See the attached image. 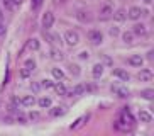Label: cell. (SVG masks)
I'll list each match as a JSON object with an SVG mask.
<instances>
[{
    "mask_svg": "<svg viewBox=\"0 0 154 136\" xmlns=\"http://www.w3.org/2000/svg\"><path fill=\"white\" fill-rule=\"evenodd\" d=\"M139 119H140V122H151L152 121V116H151L149 112H146V111H139Z\"/></svg>",
    "mask_w": 154,
    "mask_h": 136,
    "instance_id": "cell-16",
    "label": "cell"
},
{
    "mask_svg": "<svg viewBox=\"0 0 154 136\" xmlns=\"http://www.w3.org/2000/svg\"><path fill=\"white\" fill-rule=\"evenodd\" d=\"M140 15H142V10H140L139 7H131V10H129V17H131L132 21H137Z\"/></svg>",
    "mask_w": 154,
    "mask_h": 136,
    "instance_id": "cell-9",
    "label": "cell"
},
{
    "mask_svg": "<svg viewBox=\"0 0 154 136\" xmlns=\"http://www.w3.org/2000/svg\"><path fill=\"white\" fill-rule=\"evenodd\" d=\"M51 60H54V61H63V60H64V54L61 53V50H58V48H53V50H51Z\"/></svg>",
    "mask_w": 154,
    "mask_h": 136,
    "instance_id": "cell-7",
    "label": "cell"
},
{
    "mask_svg": "<svg viewBox=\"0 0 154 136\" xmlns=\"http://www.w3.org/2000/svg\"><path fill=\"white\" fill-rule=\"evenodd\" d=\"M22 2H24V0H12V4H14V5H20Z\"/></svg>",
    "mask_w": 154,
    "mask_h": 136,
    "instance_id": "cell-36",
    "label": "cell"
},
{
    "mask_svg": "<svg viewBox=\"0 0 154 136\" xmlns=\"http://www.w3.org/2000/svg\"><path fill=\"white\" fill-rule=\"evenodd\" d=\"M88 39H90L93 44H100V43L103 41V34L100 31H97V29H91V31L88 32Z\"/></svg>",
    "mask_w": 154,
    "mask_h": 136,
    "instance_id": "cell-2",
    "label": "cell"
},
{
    "mask_svg": "<svg viewBox=\"0 0 154 136\" xmlns=\"http://www.w3.org/2000/svg\"><path fill=\"white\" fill-rule=\"evenodd\" d=\"M31 75H32V70H29V68L24 66L22 70H20V77H22V78H29Z\"/></svg>",
    "mask_w": 154,
    "mask_h": 136,
    "instance_id": "cell-26",
    "label": "cell"
},
{
    "mask_svg": "<svg viewBox=\"0 0 154 136\" xmlns=\"http://www.w3.org/2000/svg\"><path fill=\"white\" fill-rule=\"evenodd\" d=\"M53 87H54V90L58 92L59 95H64L66 92H68V90H66V87H64L63 83H56V85H53Z\"/></svg>",
    "mask_w": 154,
    "mask_h": 136,
    "instance_id": "cell-24",
    "label": "cell"
},
{
    "mask_svg": "<svg viewBox=\"0 0 154 136\" xmlns=\"http://www.w3.org/2000/svg\"><path fill=\"white\" fill-rule=\"evenodd\" d=\"M0 34H4V24L0 22Z\"/></svg>",
    "mask_w": 154,
    "mask_h": 136,
    "instance_id": "cell-37",
    "label": "cell"
},
{
    "mask_svg": "<svg viewBox=\"0 0 154 136\" xmlns=\"http://www.w3.org/2000/svg\"><path fill=\"white\" fill-rule=\"evenodd\" d=\"M91 75H93V78H100L102 75H103V65L97 63L95 66H93V70H91Z\"/></svg>",
    "mask_w": 154,
    "mask_h": 136,
    "instance_id": "cell-11",
    "label": "cell"
},
{
    "mask_svg": "<svg viewBox=\"0 0 154 136\" xmlns=\"http://www.w3.org/2000/svg\"><path fill=\"white\" fill-rule=\"evenodd\" d=\"M112 15H113V19H115L117 22H122V21H125V17H127V14H125V10H124V9H119L117 12L112 14Z\"/></svg>",
    "mask_w": 154,
    "mask_h": 136,
    "instance_id": "cell-15",
    "label": "cell"
},
{
    "mask_svg": "<svg viewBox=\"0 0 154 136\" xmlns=\"http://www.w3.org/2000/svg\"><path fill=\"white\" fill-rule=\"evenodd\" d=\"M41 2L42 0H32V9H37V7L41 5Z\"/></svg>",
    "mask_w": 154,
    "mask_h": 136,
    "instance_id": "cell-33",
    "label": "cell"
},
{
    "mask_svg": "<svg viewBox=\"0 0 154 136\" xmlns=\"http://www.w3.org/2000/svg\"><path fill=\"white\" fill-rule=\"evenodd\" d=\"M86 119H88V116H83V118H80V119H76V121L73 122L71 126H69V129H78V128L82 126V124H83V122H85V121H86Z\"/></svg>",
    "mask_w": 154,
    "mask_h": 136,
    "instance_id": "cell-19",
    "label": "cell"
},
{
    "mask_svg": "<svg viewBox=\"0 0 154 136\" xmlns=\"http://www.w3.org/2000/svg\"><path fill=\"white\" fill-rule=\"evenodd\" d=\"M39 118H41L39 112H31V114H29V119H31V121H37Z\"/></svg>",
    "mask_w": 154,
    "mask_h": 136,
    "instance_id": "cell-31",
    "label": "cell"
},
{
    "mask_svg": "<svg viewBox=\"0 0 154 136\" xmlns=\"http://www.w3.org/2000/svg\"><path fill=\"white\" fill-rule=\"evenodd\" d=\"M152 72H151L149 68H146V70H140L139 72V75H137V78H139L140 82H151L152 80Z\"/></svg>",
    "mask_w": 154,
    "mask_h": 136,
    "instance_id": "cell-4",
    "label": "cell"
},
{
    "mask_svg": "<svg viewBox=\"0 0 154 136\" xmlns=\"http://www.w3.org/2000/svg\"><path fill=\"white\" fill-rule=\"evenodd\" d=\"M20 104H22L24 107H32V105L36 104V99H34L32 95H26V97L20 99Z\"/></svg>",
    "mask_w": 154,
    "mask_h": 136,
    "instance_id": "cell-8",
    "label": "cell"
},
{
    "mask_svg": "<svg viewBox=\"0 0 154 136\" xmlns=\"http://www.w3.org/2000/svg\"><path fill=\"white\" fill-rule=\"evenodd\" d=\"M48 39H51V43H54V44H61L59 34H48Z\"/></svg>",
    "mask_w": 154,
    "mask_h": 136,
    "instance_id": "cell-25",
    "label": "cell"
},
{
    "mask_svg": "<svg viewBox=\"0 0 154 136\" xmlns=\"http://www.w3.org/2000/svg\"><path fill=\"white\" fill-rule=\"evenodd\" d=\"M53 24H54V15H53V12H46L42 15V27L48 31V29L53 27Z\"/></svg>",
    "mask_w": 154,
    "mask_h": 136,
    "instance_id": "cell-3",
    "label": "cell"
},
{
    "mask_svg": "<svg viewBox=\"0 0 154 136\" xmlns=\"http://www.w3.org/2000/svg\"><path fill=\"white\" fill-rule=\"evenodd\" d=\"M24 66H26V68H29V70H34V68H36V61H34V60H27Z\"/></svg>",
    "mask_w": 154,
    "mask_h": 136,
    "instance_id": "cell-29",
    "label": "cell"
},
{
    "mask_svg": "<svg viewBox=\"0 0 154 136\" xmlns=\"http://www.w3.org/2000/svg\"><path fill=\"white\" fill-rule=\"evenodd\" d=\"M100 14H102L103 17H107V15H112V14H113V7H112L110 4L102 5V9H100Z\"/></svg>",
    "mask_w": 154,
    "mask_h": 136,
    "instance_id": "cell-14",
    "label": "cell"
},
{
    "mask_svg": "<svg viewBox=\"0 0 154 136\" xmlns=\"http://www.w3.org/2000/svg\"><path fill=\"white\" fill-rule=\"evenodd\" d=\"M2 21H4V15H2V10H0V22H2Z\"/></svg>",
    "mask_w": 154,
    "mask_h": 136,
    "instance_id": "cell-38",
    "label": "cell"
},
{
    "mask_svg": "<svg viewBox=\"0 0 154 136\" xmlns=\"http://www.w3.org/2000/svg\"><path fill=\"white\" fill-rule=\"evenodd\" d=\"M64 41H66L68 46H76L78 43H80V36H78V32H75V31H66Z\"/></svg>",
    "mask_w": 154,
    "mask_h": 136,
    "instance_id": "cell-1",
    "label": "cell"
},
{
    "mask_svg": "<svg viewBox=\"0 0 154 136\" xmlns=\"http://www.w3.org/2000/svg\"><path fill=\"white\" fill-rule=\"evenodd\" d=\"M88 56H90L88 51H82V53H80V58H82V60H88Z\"/></svg>",
    "mask_w": 154,
    "mask_h": 136,
    "instance_id": "cell-34",
    "label": "cell"
},
{
    "mask_svg": "<svg viewBox=\"0 0 154 136\" xmlns=\"http://www.w3.org/2000/svg\"><path fill=\"white\" fill-rule=\"evenodd\" d=\"M134 34H137V36H146L147 34V27L144 24H136L134 26Z\"/></svg>",
    "mask_w": 154,
    "mask_h": 136,
    "instance_id": "cell-10",
    "label": "cell"
},
{
    "mask_svg": "<svg viewBox=\"0 0 154 136\" xmlns=\"http://www.w3.org/2000/svg\"><path fill=\"white\" fill-rule=\"evenodd\" d=\"M142 63H144V58L140 54H132L129 58V65H132V66H142Z\"/></svg>",
    "mask_w": 154,
    "mask_h": 136,
    "instance_id": "cell-5",
    "label": "cell"
},
{
    "mask_svg": "<svg viewBox=\"0 0 154 136\" xmlns=\"http://www.w3.org/2000/svg\"><path fill=\"white\" fill-rule=\"evenodd\" d=\"M37 104H39V107H42V109L51 107V99L49 97H41V99L37 100Z\"/></svg>",
    "mask_w": 154,
    "mask_h": 136,
    "instance_id": "cell-18",
    "label": "cell"
},
{
    "mask_svg": "<svg viewBox=\"0 0 154 136\" xmlns=\"http://www.w3.org/2000/svg\"><path fill=\"white\" fill-rule=\"evenodd\" d=\"M122 39H124V43H127V44H131L132 41H134V32H131V31L124 32V34H122Z\"/></svg>",
    "mask_w": 154,
    "mask_h": 136,
    "instance_id": "cell-21",
    "label": "cell"
},
{
    "mask_svg": "<svg viewBox=\"0 0 154 136\" xmlns=\"http://www.w3.org/2000/svg\"><path fill=\"white\" fill-rule=\"evenodd\" d=\"M83 90H85V87H83V85H76V87H73L69 92H66V94H68L69 97H73V95H80Z\"/></svg>",
    "mask_w": 154,
    "mask_h": 136,
    "instance_id": "cell-17",
    "label": "cell"
},
{
    "mask_svg": "<svg viewBox=\"0 0 154 136\" xmlns=\"http://www.w3.org/2000/svg\"><path fill=\"white\" fill-rule=\"evenodd\" d=\"M109 34H110V36H113V37L119 36V27H110V29H109Z\"/></svg>",
    "mask_w": 154,
    "mask_h": 136,
    "instance_id": "cell-30",
    "label": "cell"
},
{
    "mask_svg": "<svg viewBox=\"0 0 154 136\" xmlns=\"http://www.w3.org/2000/svg\"><path fill=\"white\" fill-rule=\"evenodd\" d=\"M53 77L56 78V80H63L64 78V73L61 68H53Z\"/></svg>",
    "mask_w": 154,
    "mask_h": 136,
    "instance_id": "cell-23",
    "label": "cell"
},
{
    "mask_svg": "<svg viewBox=\"0 0 154 136\" xmlns=\"http://www.w3.org/2000/svg\"><path fill=\"white\" fill-rule=\"evenodd\" d=\"M53 85H54V82H51V80H42V82H41V87H42V89H51Z\"/></svg>",
    "mask_w": 154,
    "mask_h": 136,
    "instance_id": "cell-28",
    "label": "cell"
},
{
    "mask_svg": "<svg viewBox=\"0 0 154 136\" xmlns=\"http://www.w3.org/2000/svg\"><path fill=\"white\" fill-rule=\"evenodd\" d=\"M144 2H146V4H151V2H152V0H144Z\"/></svg>",
    "mask_w": 154,
    "mask_h": 136,
    "instance_id": "cell-39",
    "label": "cell"
},
{
    "mask_svg": "<svg viewBox=\"0 0 154 136\" xmlns=\"http://www.w3.org/2000/svg\"><path fill=\"white\" fill-rule=\"evenodd\" d=\"M27 48H29V50H32V51H37V50H39V41H37V39H29L27 41Z\"/></svg>",
    "mask_w": 154,
    "mask_h": 136,
    "instance_id": "cell-22",
    "label": "cell"
},
{
    "mask_svg": "<svg viewBox=\"0 0 154 136\" xmlns=\"http://www.w3.org/2000/svg\"><path fill=\"white\" fill-rule=\"evenodd\" d=\"M140 95H142L144 99H147V100H152L154 99V90L152 89H146V90L140 92Z\"/></svg>",
    "mask_w": 154,
    "mask_h": 136,
    "instance_id": "cell-20",
    "label": "cell"
},
{
    "mask_svg": "<svg viewBox=\"0 0 154 136\" xmlns=\"http://www.w3.org/2000/svg\"><path fill=\"white\" fill-rule=\"evenodd\" d=\"M17 122H20V124H26V118H24V116H17Z\"/></svg>",
    "mask_w": 154,
    "mask_h": 136,
    "instance_id": "cell-35",
    "label": "cell"
},
{
    "mask_svg": "<svg viewBox=\"0 0 154 136\" xmlns=\"http://www.w3.org/2000/svg\"><path fill=\"white\" fill-rule=\"evenodd\" d=\"M69 72H71V75L78 77V75H80V66H78V65H69Z\"/></svg>",
    "mask_w": 154,
    "mask_h": 136,
    "instance_id": "cell-27",
    "label": "cell"
},
{
    "mask_svg": "<svg viewBox=\"0 0 154 136\" xmlns=\"http://www.w3.org/2000/svg\"><path fill=\"white\" fill-rule=\"evenodd\" d=\"M112 92L117 94L119 97H129V90L125 87H120V85H112Z\"/></svg>",
    "mask_w": 154,
    "mask_h": 136,
    "instance_id": "cell-6",
    "label": "cell"
},
{
    "mask_svg": "<svg viewBox=\"0 0 154 136\" xmlns=\"http://www.w3.org/2000/svg\"><path fill=\"white\" fill-rule=\"evenodd\" d=\"M113 77H117V78H120V80H129V73L127 72H124V70H120V68H117V70H113Z\"/></svg>",
    "mask_w": 154,
    "mask_h": 136,
    "instance_id": "cell-12",
    "label": "cell"
},
{
    "mask_svg": "<svg viewBox=\"0 0 154 136\" xmlns=\"http://www.w3.org/2000/svg\"><path fill=\"white\" fill-rule=\"evenodd\" d=\"M4 5H5V9H12L14 7V4H12V0H4Z\"/></svg>",
    "mask_w": 154,
    "mask_h": 136,
    "instance_id": "cell-32",
    "label": "cell"
},
{
    "mask_svg": "<svg viewBox=\"0 0 154 136\" xmlns=\"http://www.w3.org/2000/svg\"><path fill=\"white\" fill-rule=\"evenodd\" d=\"M63 114H66V107H64V105H58V107H54L51 111V116H53V118H59V116H63Z\"/></svg>",
    "mask_w": 154,
    "mask_h": 136,
    "instance_id": "cell-13",
    "label": "cell"
}]
</instances>
